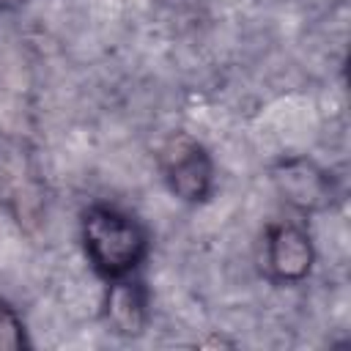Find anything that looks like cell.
<instances>
[{
    "mask_svg": "<svg viewBox=\"0 0 351 351\" xmlns=\"http://www.w3.org/2000/svg\"><path fill=\"white\" fill-rule=\"evenodd\" d=\"M27 0H0V14H5V11H16V8H22Z\"/></svg>",
    "mask_w": 351,
    "mask_h": 351,
    "instance_id": "8",
    "label": "cell"
},
{
    "mask_svg": "<svg viewBox=\"0 0 351 351\" xmlns=\"http://www.w3.org/2000/svg\"><path fill=\"white\" fill-rule=\"evenodd\" d=\"M30 348V337H27V326L19 315V310L0 299V351H22Z\"/></svg>",
    "mask_w": 351,
    "mask_h": 351,
    "instance_id": "6",
    "label": "cell"
},
{
    "mask_svg": "<svg viewBox=\"0 0 351 351\" xmlns=\"http://www.w3.org/2000/svg\"><path fill=\"white\" fill-rule=\"evenodd\" d=\"M263 266L271 282L296 285L310 277L315 266V244L304 225L293 219H277L263 236Z\"/></svg>",
    "mask_w": 351,
    "mask_h": 351,
    "instance_id": "4",
    "label": "cell"
},
{
    "mask_svg": "<svg viewBox=\"0 0 351 351\" xmlns=\"http://www.w3.org/2000/svg\"><path fill=\"white\" fill-rule=\"evenodd\" d=\"M277 195L299 214H324L337 206L340 186L329 167L307 154H285L269 165Z\"/></svg>",
    "mask_w": 351,
    "mask_h": 351,
    "instance_id": "3",
    "label": "cell"
},
{
    "mask_svg": "<svg viewBox=\"0 0 351 351\" xmlns=\"http://www.w3.org/2000/svg\"><path fill=\"white\" fill-rule=\"evenodd\" d=\"M208 0H159V5L170 14V16H195L197 11L206 8Z\"/></svg>",
    "mask_w": 351,
    "mask_h": 351,
    "instance_id": "7",
    "label": "cell"
},
{
    "mask_svg": "<svg viewBox=\"0 0 351 351\" xmlns=\"http://www.w3.org/2000/svg\"><path fill=\"white\" fill-rule=\"evenodd\" d=\"M156 162L167 189L186 206H203L211 200L217 186V167L208 148L189 132H170L159 151Z\"/></svg>",
    "mask_w": 351,
    "mask_h": 351,
    "instance_id": "2",
    "label": "cell"
},
{
    "mask_svg": "<svg viewBox=\"0 0 351 351\" xmlns=\"http://www.w3.org/2000/svg\"><path fill=\"white\" fill-rule=\"evenodd\" d=\"M80 241L88 263L107 282L137 274L151 252L148 228L126 208L110 203H90L80 214Z\"/></svg>",
    "mask_w": 351,
    "mask_h": 351,
    "instance_id": "1",
    "label": "cell"
},
{
    "mask_svg": "<svg viewBox=\"0 0 351 351\" xmlns=\"http://www.w3.org/2000/svg\"><path fill=\"white\" fill-rule=\"evenodd\" d=\"M203 346H236L233 340H222V337H211V340H203Z\"/></svg>",
    "mask_w": 351,
    "mask_h": 351,
    "instance_id": "9",
    "label": "cell"
},
{
    "mask_svg": "<svg viewBox=\"0 0 351 351\" xmlns=\"http://www.w3.org/2000/svg\"><path fill=\"white\" fill-rule=\"evenodd\" d=\"M104 321L118 337H140L151 321V293L137 274L110 280L104 293Z\"/></svg>",
    "mask_w": 351,
    "mask_h": 351,
    "instance_id": "5",
    "label": "cell"
}]
</instances>
